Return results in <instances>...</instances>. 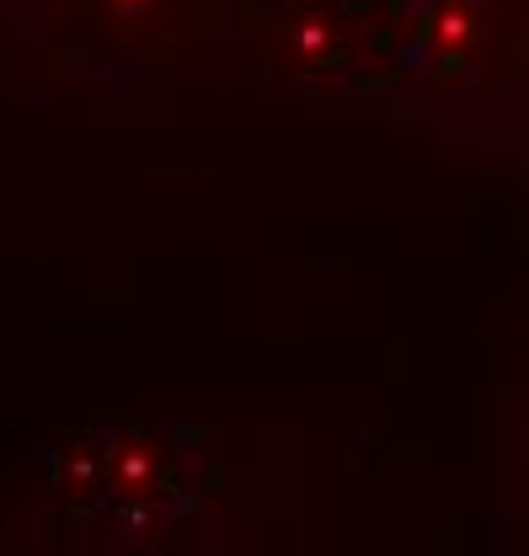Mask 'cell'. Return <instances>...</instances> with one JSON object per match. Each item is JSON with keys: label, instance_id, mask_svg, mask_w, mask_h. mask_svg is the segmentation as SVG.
Here are the masks:
<instances>
[{"label": "cell", "instance_id": "1", "mask_svg": "<svg viewBox=\"0 0 529 556\" xmlns=\"http://www.w3.org/2000/svg\"><path fill=\"white\" fill-rule=\"evenodd\" d=\"M102 503L124 519V525H144L155 514H166V503H177L182 492V450L161 433V428H113L102 433Z\"/></svg>", "mask_w": 529, "mask_h": 556}, {"label": "cell", "instance_id": "2", "mask_svg": "<svg viewBox=\"0 0 529 556\" xmlns=\"http://www.w3.org/2000/svg\"><path fill=\"white\" fill-rule=\"evenodd\" d=\"M481 49V11L470 0H428L401 33V65L423 75H455Z\"/></svg>", "mask_w": 529, "mask_h": 556}, {"label": "cell", "instance_id": "3", "mask_svg": "<svg viewBox=\"0 0 529 556\" xmlns=\"http://www.w3.org/2000/svg\"><path fill=\"white\" fill-rule=\"evenodd\" d=\"M278 38L289 49V60L305 70V75H342L353 65V49H348V27L322 11V5H289L278 16Z\"/></svg>", "mask_w": 529, "mask_h": 556}, {"label": "cell", "instance_id": "4", "mask_svg": "<svg viewBox=\"0 0 529 556\" xmlns=\"http://www.w3.org/2000/svg\"><path fill=\"white\" fill-rule=\"evenodd\" d=\"M102 460H108V450H102V433H75L65 450L54 455V492L65 497L70 508H97L102 503Z\"/></svg>", "mask_w": 529, "mask_h": 556}, {"label": "cell", "instance_id": "5", "mask_svg": "<svg viewBox=\"0 0 529 556\" xmlns=\"http://www.w3.org/2000/svg\"><path fill=\"white\" fill-rule=\"evenodd\" d=\"M108 16H124V22H139V16H155L166 0H97Z\"/></svg>", "mask_w": 529, "mask_h": 556}, {"label": "cell", "instance_id": "6", "mask_svg": "<svg viewBox=\"0 0 529 556\" xmlns=\"http://www.w3.org/2000/svg\"><path fill=\"white\" fill-rule=\"evenodd\" d=\"M0 5H5V11H49L54 0H0Z\"/></svg>", "mask_w": 529, "mask_h": 556}]
</instances>
